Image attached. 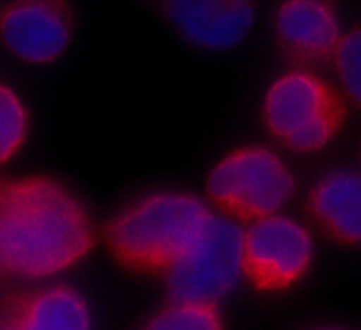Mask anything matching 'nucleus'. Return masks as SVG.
<instances>
[{
  "label": "nucleus",
  "instance_id": "f257e3e1",
  "mask_svg": "<svg viewBox=\"0 0 361 330\" xmlns=\"http://www.w3.org/2000/svg\"><path fill=\"white\" fill-rule=\"evenodd\" d=\"M100 233L85 202L47 173H21L0 188V269L23 283L58 281L94 251Z\"/></svg>",
  "mask_w": 361,
  "mask_h": 330
},
{
  "label": "nucleus",
  "instance_id": "0eeeda50",
  "mask_svg": "<svg viewBox=\"0 0 361 330\" xmlns=\"http://www.w3.org/2000/svg\"><path fill=\"white\" fill-rule=\"evenodd\" d=\"M4 48L32 66L55 63L75 34V14L68 0H8L1 11Z\"/></svg>",
  "mask_w": 361,
  "mask_h": 330
},
{
  "label": "nucleus",
  "instance_id": "7ed1b4c3",
  "mask_svg": "<svg viewBox=\"0 0 361 330\" xmlns=\"http://www.w3.org/2000/svg\"><path fill=\"white\" fill-rule=\"evenodd\" d=\"M261 120L282 148L302 155L327 148L347 120L343 92L319 73L296 68L278 75L261 100Z\"/></svg>",
  "mask_w": 361,
  "mask_h": 330
},
{
  "label": "nucleus",
  "instance_id": "f8f14e48",
  "mask_svg": "<svg viewBox=\"0 0 361 330\" xmlns=\"http://www.w3.org/2000/svg\"><path fill=\"white\" fill-rule=\"evenodd\" d=\"M134 330H230L219 303L168 298Z\"/></svg>",
  "mask_w": 361,
  "mask_h": 330
},
{
  "label": "nucleus",
  "instance_id": "1a4fd4ad",
  "mask_svg": "<svg viewBox=\"0 0 361 330\" xmlns=\"http://www.w3.org/2000/svg\"><path fill=\"white\" fill-rule=\"evenodd\" d=\"M164 11L188 44L212 52L241 44L257 21L254 0H165Z\"/></svg>",
  "mask_w": 361,
  "mask_h": 330
},
{
  "label": "nucleus",
  "instance_id": "4468645a",
  "mask_svg": "<svg viewBox=\"0 0 361 330\" xmlns=\"http://www.w3.org/2000/svg\"><path fill=\"white\" fill-rule=\"evenodd\" d=\"M331 61L341 92L361 109V27L343 35Z\"/></svg>",
  "mask_w": 361,
  "mask_h": 330
},
{
  "label": "nucleus",
  "instance_id": "ddd939ff",
  "mask_svg": "<svg viewBox=\"0 0 361 330\" xmlns=\"http://www.w3.org/2000/svg\"><path fill=\"white\" fill-rule=\"evenodd\" d=\"M0 159L1 164L6 165L11 162L27 144L31 133V114L18 92L7 83H3L0 89Z\"/></svg>",
  "mask_w": 361,
  "mask_h": 330
},
{
  "label": "nucleus",
  "instance_id": "39448f33",
  "mask_svg": "<svg viewBox=\"0 0 361 330\" xmlns=\"http://www.w3.org/2000/svg\"><path fill=\"white\" fill-rule=\"evenodd\" d=\"M243 281L259 295H281L302 283L316 259L307 224L276 213L243 227Z\"/></svg>",
  "mask_w": 361,
  "mask_h": 330
},
{
  "label": "nucleus",
  "instance_id": "423d86ee",
  "mask_svg": "<svg viewBox=\"0 0 361 330\" xmlns=\"http://www.w3.org/2000/svg\"><path fill=\"white\" fill-rule=\"evenodd\" d=\"M243 226L216 213L193 250L164 279L168 298L219 303L243 281Z\"/></svg>",
  "mask_w": 361,
  "mask_h": 330
},
{
  "label": "nucleus",
  "instance_id": "9d476101",
  "mask_svg": "<svg viewBox=\"0 0 361 330\" xmlns=\"http://www.w3.org/2000/svg\"><path fill=\"white\" fill-rule=\"evenodd\" d=\"M272 30L281 49L305 65L331 61L344 35L329 0H283L274 11Z\"/></svg>",
  "mask_w": 361,
  "mask_h": 330
},
{
  "label": "nucleus",
  "instance_id": "f03ea898",
  "mask_svg": "<svg viewBox=\"0 0 361 330\" xmlns=\"http://www.w3.org/2000/svg\"><path fill=\"white\" fill-rule=\"evenodd\" d=\"M213 216L207 200L190 192L152 190L117 209L106 220L100 241L121 271L165 279L199 243Z\"/></svg>",
  "mask_w": 361,
  "mask_h": 330
},
{
  "label": "nucleus",
  "instance_id": "2eb2a0df",
  "mask_svg": "<svg viewBox=\"0 0 361 330\" xmlns=\"http://www.w3.org/2000/svg\"><path fill=\"white\" fill-rule=\"evenodd\" d=\"M305 330H355V329L344 324H336V323H320V324L309 326Z\"/></svg>",
  "mask_w": 361,
  "mask_h": 330
},
{
  "label": "nucleus",
  "instance_id": "dca6fc26",
  "mask_svg": "<svg viewBox=\"0 0 361 330\" xmlns=\"http://www.w3.org/2000/svg\"><path fill=\"white\" fill-rule=\"evenodd\" d=\"M358 158H360V164H361V138H360V144H358Z\"/></svg>",
  "mask_w": 361,
  "mask_h": 330
},
{
  "label": "nucleus",
  "instance_id": "20e7f679",
  "mask_svg": "<svg viewBox=\"0 0 361 330\" xmlns=\"http://www.w3.org/2000/svg\"><path fill=\"white\" fill-rule=\"evenodd\" d=\"M295 192L296 178L289 164L274 148L257 142L227 149L204 178L212 209L244 226L281 213Z\"/></svg>",
  "mask_w": 361,
  "mask_h": 330
},
{
  "label": "nucleus",
  "instance_id": "9b49d317",
  "mask_svg": "<svg viewBox=\"0 0 361 330\" xmlns=\"http://www.w3.org/2000/svg\"><path fill=\"white\" fill-rule=\"evenodd\" d=\"M305 209L327 240L361 247V171L336 168L322 173L307 190Z\"/></svg>",
  "mask_w": 361,
  "mask_h": 330
},
{
  "label": "nucleus",
  "instance_id": "6e6552de",
  "mask_svg": "<svg viewBox=\"0 0 361 330\" xmlns=\"http://www.w3.org/2000/svg\"><path fill=\"white\" fill-rule=\"evenodd\" d=\"M0 330H96V320L87 296L58 279L4 293Z\"/></svg>",
  "mask_w": 361,
  "mask_h": 330
}]
</instances>
